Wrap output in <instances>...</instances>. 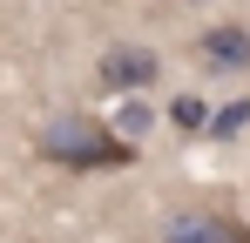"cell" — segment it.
<instances>
[{
    "label": "cell",
    "mask_w": 250,
    "mask_h": 243,
    "mask_svg": "<svg viewBox=\"0 0 250 243\" xmlns=\"http://www.w3.org/2000/svg\"><path fill=\"white\" fill-rule=\"evenodd\" d=\"M34 156L54 162V169L88 176V169H128V162H135V142L115 135L108 122H95V115H54L41 135H34Z\"/></svg>",
    "instance_id": "1"
},
{
    "label": "cell",
    "mask_w": 250,
    "mask_h": 243,
    "mask_svg": "<svg viewBox=\"0 0 250 243\" xmlns=\"http://www.w3.org/2000/svg\"><path fill=\"white\" fill-rule=\"evenodd\" d=\"M163 243H250V223L237 209H216V202H189L163 223Z\"/></svg>",
    "instance_id": "2"
},
{
    "label": "cell",
    "mask_w": 250,
    "mask_h": 243,
    "mask_svg": "<svg viewBox=\"0 0 250 243\" xmlns=\"http://www.w3.org/2000/svg\"><path fill=\"white\" fill-rule=\"evenodd\" d=\"M156 75H163L156 47H128V40H115V47L95 61V88H102V95H135V88H149Z\"/></svg>",
    "instance_id": "3"
},
{
    "label": "cell",
    "mask_w": 250,
    "mask_h": 243,
    "mask_svg": "<svg viewBox=\"0 0 250 243\" xmlns=\"http://www.w3.org/2000/svg\"><path fill=\"white\" fill-rule=\"evenodd\" d=\"M189 54L203 61L209 75H244V68H250V27H244V20H216V27L196 34Z\"/></svg>",
    "instance_id": "4"
},
{
    "label": "cell",
    "mask_w": 250,
    "mask_h": 243,
    "mask_svg": "<svg viewBox=\"0 0 250 243\" xmlns=\"http://www.w3.org/2000/svg\"><path fill=\"white\" fill-rule=\"evenodd\" d=\"M169 115H176V128H189V135H196V128H209V101H196V95H183V101H176Z\"/></svg>",
    "instance_id": "5"
},
{
    "label": "cell",
    "mask_w": 250,
    "mask_h": 243,
    "mask_svg": "<svg viewBox=\"0 0 250 243\" xmlns=\"http://www.w3.org/2000/svg\"><path fill=\"white\" fill-rule=\"evenodd\" d=\"M244 122H250V101H230L223 115H209V128H216V135H237Z\"/></svg>",
    "instance_id": "6"
}]
</instances>
